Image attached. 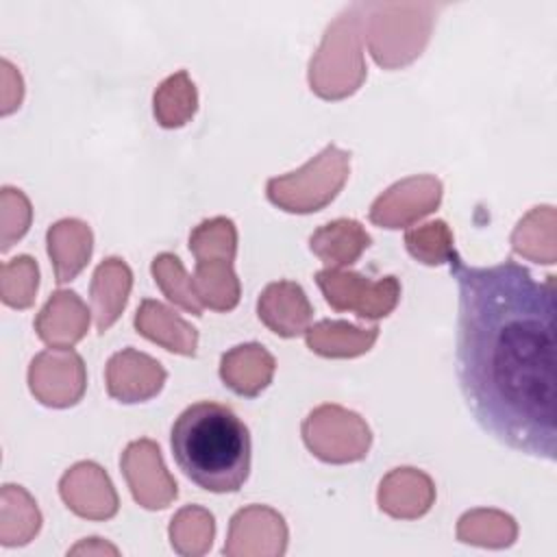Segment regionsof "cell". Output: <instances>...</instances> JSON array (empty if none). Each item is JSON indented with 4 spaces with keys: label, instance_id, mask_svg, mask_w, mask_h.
<instances>
[{
    "label": "cell",
    "instance_id": "cell-1",
    "mask_svg": "<svg viewBox=\"0 0 557 557\" xmlns=\"http://www.w3.org/2000/svg\"><path fill=\"white\" fill-rule=\"evenodd\" d=\"M455 370L466 407L500 444L555 461V276L535 281L507 259L476 268L455 252Z\"/></svg>",
    "mask_w": 557,
    "mask_h": 557
},
{
    "label": "cell",
    "instance_id": "cell-2",
    "mask_svg": "<svg viewBox=\"0 0 557 557\" xmlns=\"http://www.w3.org/2000/svg\"><path fill=\"white\" fill-rule=\"evenodd\" d=\"M170 446L183 474L207 492H237L250 474L248 426L226 405H189L172 424Z\"/></svg>",
    "mask_w": 557,
    "mask_h": 557
},
{
    "label": "cell",
    "instance_id": "cell-3",
    "mask_svg": "<svg viewBox=\"0 0 557 557\" xmlns=\"http://www.w3.org/2000/svg\"><path fill=\"white\" fill-rule=\"evenodd\" d=\"M435 2H361V26L368 50L385 70L405 67L416 61L429 44Z\"/></svg>",
    "mask_w": 557,
    "mask_h": 557
},
{
    "label": "cell",
    "instance_id": "cell-4",
    "mask_svg": "<svg viewBox=\"0 0 557 557\" xmlns=\"http://www.w3.org/2000/svg\"><path fill=\"white\" fill-rule=\"evenodd\" d=\"M361 2L344 9L324 30L309 61V87L322 100H344L366 81Z\"/></svg>",
    "mask_w": 557,
    "mask_h": 557
},
{
    "label": "cell",
    "instance_id": "cell-5",
    "mask_svg": "<svg viewBox=\"0 0 557 557\" xmlns=\"http://www.w3.org/2000/svg\"><path fill=\"white\" fill-rule=\"evenodd\" d=\"M350 174V152L329 144L302 168L274 176L265 185L268 200L287 213H313L331 205Z\"/></svg>",
    "mask_w": 557,
    "mask_h": 557
},
{
    "label": "cell",
    "instance_id": "cell-6",
    "mask_svg": "<svg viewBox=\"0 0 557 557\" xmlns=\"http://www.w3.org/2000/svg\"><path fill=\"white\" fill-rule=\"evenodd\" d=\"M302 442L324 463H355L366 459L372 431L359 413L324 403L302 420Z\"/></svg>",
    "mask_w": 557,
    "mask_h": 557
},
{
    "label": "cell",
    "instance_id": "cell-7",
    "mask_svg": "<svg viewBox=\"0 0 557 557\" xmlns=\"http://www.w3.org/2000/svg\"><path fill=\"white\" fill-rule=\"evenodd\" d=\"M315 283L335 311H352L361 320L387 318L400 300V281L394 274L370 278L352 270L324 268L315 272Z\"/></svg>",
    "mask_w": 557,
    "mask_h": 557
},
{
    "label": "cell",
    "instance_id": "cell-8",
    "mask_svg": "<svg viewBox=\"0 0 557 557\" xmlns=\"http://www.w3.org/2000/svg\"><path fill=\"white\" fill-rule=\"evenodd\" d=\"M30 394L46 407H74L87 389L83 357L72 348H48L28 366Z\"/></svg>",
    "mask_w": 557,
    "mask_h": 557
},
{
    "label": "cell",
    "instance_id": "cell-9",
    "mask_svg": "<svg viewBox=\"0 0 557 557\" xmlns=\"http://www.w3.org/2000/svg\"><path fill=\"white\" fill-rule=\"evenodd\" d=\"M442 181L433 174L407 176L389 185L370 207L372 224L381 228H405L433 213L442 202Z\"/></svg>",
    "mask_w": 557,
    "mask_h": 557
},
{
    "label": "cell",
    "instance_id": "cell-10",
    "mask_svg": "<svg viewBox=\"0 0 557 557\" xmlns=\"http://www.w3.org/2000/svg\"><path fill=\"white\" fill-rule=\"evenodd\" d=\"M120 468L135 503L144 509H165L178 496V485L168 472L159 446L148 437L135 440L124 448Z\"/></svg>",
    "mask_w": 557,
    "mask_h": 557
},
{
    "label": "cell",
    "instance_id": "cell-11",
    "mask_svg": "<svg viewBox=\"0 0 557 557\" xmlns=\"http://www.w3.org/2000/svg\"><path fill=\"white\" fill-rule=\"evenodd\" d=\"M287 548V524L265 505L239 509L228 524L222 553L228 557H281Z\"/></svg>",
    "mask_w": 557,
    "mask_h": 557
},
{
    "label": "cell",
    "instance_id": "cell-12",
    "mask_svg": "<svg viewBox=\"0 0 557 557\" xmlns=\"http://www.w3.org/2000/svg\"><path fill=\"white\" fill-rule=\"evenodd\" d=\"M59 494L72 513L87 520H109L120 509L109 474L94 461L74 463L61 476Z\"/></svg>",
    "mask_w": 557,
    "mask_h": 557
},
{
    "label": "cell",
    "instance_id": "cell-13",
    "mask_svg": "<svg viewBox=\"0 0 557 557\" xmlns=\"http://www.w3.org/2000/svg\"><path fill=\"white\" fill-rule=\"evenodd\" d=\"M165 379V368L150 355L135 348H122L111 355L104 368L109 396L126 405L150 400L163 389Z\"/></svg>",
    "mask_w": 557,
    "mask_h": 557
},
{
    "label": "cell",
    "instance_id": "cell-14",
    "mask_svg": "<svg viewBox=\"0 0 557 557\" xmlns=\"http://www.w3.org/2000/svg\"><path fill=\"white\" fill-rule=\"evenodd\" d=\"M259 320L278 337L302 335L313 318V307L296 281H274L263 287L257 300Z\"/></svg>",
    "mask_w": 557,
    "mask_h": 557
},
{
    "label": "cell",
    "instance_id": "cell-15",
    "mask_svg": "<svg viewBox=\"0 0 557 557\" xmlns=\"http://www.w3.org/2000/svg\"><path fill=\"white\" fill-rule=\"evenodd\" d=\"M89 309L72 289H57L35 318L37 337L50 348H72L89 329Z\"/></svg>",
    "mask_w": 557,
    "mask_h": 557
},
{
    "label": "cell",
    "instance_id": "cell-16",
    "mask_svg": "<svg viewBox=\"0 0 557 557\" xmlns=\"http://www.w3.org/2000/svg\"><path fill=\"white\" fill-rule=\"evenodd\" d=\"M376 500L383 513L398 520H416L433 507L435 483L418 468H394L383 476Z\"/></svg>",
    "mask_w": 557,
    "mask_h": 557
},
{
    "label": "cell",
    "instance_id": "cell-17",
    "mask_svg": "<svg viewBox=\"0 0 557 557\" xmlns=\"http://www.w3.org/2000/svg\"><path fill=\"white\" fill-rule=\"evenodd\" d=\"M131 287H133V272L128 263L120 257H107L94 270L91 285H89V300H91L96 331L100 335L109 331L126 309Z\"/></svg>",
    "mask_w": 557,
    "mask_h": 557
},
{
    "label": "cell",
    "instance_id": "cell-18",
    "mask_svg": "<svg viewBox=\"0 0 557 557\" xmlns=\"http://www.w3.org/2000/svg\"><path fill=\"white\" fill-rule=\"evenodd\" d=\"M46 244L54 281L63 285L76 278L89 263L94 252V233L83 220L63 218L48 228Z\"/></svg>",
    "mask_w": 557,
    "mask_h": 557
},
{
    "label": "cell",
    "instance_id": "cell-19",
    "mask_svg": "<svg viewBox=\"0 0 557 557\" xmlns=\"http://www.w3.org/2000/svg\"><path fill=\"white\" fill-rule=\"evenodd\" d=\"M274 357L257 342L239 344L222 355L220 379L237 396L255 398L259 396L274 376Z\"/></svg>",
    "mask_w": 557,
    "mask_h": 557
},
{
    "label": "cell",
    "instance_id": "cell-20",
    "mask_svg": "<svg viewBox=\"0 0 557 557\" xmlns=\"http://www.w3.org/2000/svg\"><path fill=\"white\" fill-rule=\"evenodd\" d=\"M135 329L141 337L159 344L161 348L194 357L198 348V331L183 320L172 307L146 298L135 313Z\"/></svg>",
    "mask_w": 557,
    "mask_h": 557
},
{
    "label": "cell",
    "instance_id": "cell-21",
    "mask_svg": "<svg viewBox=\"0 0 557 557\" xmlns=\"http://www.w3.org/2000/svg\"><path fill=\"white\" fill-rule=\"evenodd\" d=\"M372 244V237L363 228L361 222L350 218H337L320 228H315L309 237L311 252L333 270H344L352 265Z\"/></svg>",
    "mask_w": 557,
    "mask_h": 557
},
{
    "label": "cell",
    "instance_id": "cell-22",
    "mask_svg": "<svg viewBox=\"0 0 557 557\" xmlns=\"http://www.w3.org/2000/svg\"><path fill=\"white\" fill-rule=\"evenodd\" d=\"M379 337V326H357L344 320H320L305 331L307 348L326 359H352L366 355Z\"/></svg>",
    "mask_w": 557,
    "mask_h": 557
},
{
    "label": "cell",
    "instance_id": "cell-23",
    "mask_svg": "<svg viewBox=\"0 0 557 557\" xmlns=\"http://www.w3.org/2000/svg\"><path fill=\"white\" fill-rule=\"evenodd\" d=\"M555 207L540 205L533 207L513 228L511 233V248L520 257L553 265L557 259V244H555Z\"/></svg>",
    "mask_w": 557,
    "mask_h": 557
},
{
    "label": "cell",
    "instance_id": "cell-24",
    "mask_svg": "<svg viewBox=\"0 0 557 557\" xmlns=\"http://www.w3.org/2000/svg\"><path fill=\"white\" fill-rule=\"evenodd\" d=\"M191 287L202 307L213 311H231L237 307L242 296L239 278L233 270V261H196Z\"/></svg>",
    "mask_w": 557,
    "mask_h": 557
},
{
    "label": "cell",
    "instance_id": "cell-25",
    "mask_svg": "<svg viewBox=\"0 0 557 557\" xmlns=\"http://www.w3.org/2000/svg\"><path fill=\"white\" fill-rule=\"evenodd\" d=\"M198 109V91L185 70L168 76L152 96V111L163 128L185 126Z\"/></svg>",
    "mask_w": 557,
    "mask_h": 557
},
{
    "label": "cell",
    "instance_id": "cell-26",
    "mask_svg": "<svg viewBox=\"0 0 557 557\" xmlns=\"http://www.w3.org/2000/svg\"><path fill=\"white\" fill-rule=\"evenodd\" d=\"M41 529V513L37 503L22 485L2 487V524L0 542L2 546H24Z\"/></svg>",
    "mask_w": 557,
    "mask_h": 557
},
{
    "label": "cell",
    "instance_id": "cell-27",
    "mask_svg": "<svg viewBox=\"0 0 557 557\" xmlns=\"http://www.w3.org/2000/svg\"><path fill=\"white\" fill-rule=\"evenodd\" d=\"M518 537L516 520L498 509H472L457 522V540L485 548H507Z\"/></svg>",
    "mask_w": 557,
    "mask_h": 557
},
{
    "label": "cell",
    "instance_id": "cell-28",
    "mask_svg": "<svg viewBox=\"0 0 557 557\" xmlns=\"http://www.w3.org/2000/svg\"><path fill=\"white\" fill-rule=\"evenodd\" d=\"M215 537V520L209 509L185 505L170 522V544L183 557L205 555Z\"/></svg>",
    "mask_w": 557,
    "mask_h": 557
},
{
    "label": "cell",
    "instance_id": "cell-29",
    "mask_svg": "<svg viewBox=\"0 0 557 557\" xmlns=\"http://www.w3.org/2000/svg\"><path fill=\"white\" fill-rule=\"evenodd\" d=\"M150 272L154 276V283L159 285V289L163 292V296L174 302L176 307H181L183 311L191 313V315H202V305L194 294L191 287V276L187 274L183 261L172 255V252H161L152 259Z\"/></svg>",
    "mask_w": 557,
    "mask_h": 557
},
{
    "label": "cell",
    "instance_id": "cell-30",
    "mask_svg": "<svg viewBox=\"0 0 557 557\" xmlns=\"http://www.w3.org/2000/svg\"><path fill=\"white\" fill-rule=\"evenodd\" d=\"M189 250L196 257V261H233L237 252L235 222L224 215L202 220L189 233Z\"/></svg>",
    "mask_w": 557,
    "mask_h": 557
},
{
    "label": "cell",
    "instance_id": "cell-31",
    "mask_svg": "<svg viewBox=\"0 0 557 557\" xmlns=\"http://www.w3.org/2000/svg\"><path fill=\"white\" fill-rule=\"evenodd\" d=\"M407 252L424 265L448 263L455 250V237L444 220H433L422 226H413L405 233Z\"/></svg>",
    "mask_w": 557,
    "mask_h": 557
},
{
    "label": "cell",
    "instance_id": "cell-32",
    "mask_svg": "<svg viewBox=\"0 0 557 557\" xmlns=\"http://www.w3.org/2000/svg\"><path fill=\"white\" fill-rule=\"evenodd\" d=\"M39 287V268L33 257L20 255L2 265L0 296L2 302L13 309H26L35 302Z\"/></svg>",
    "mask_w": 557,
    "mask_h": 557
},
{
    "label": "cell",
    "instance_id": "cell-33",
    "mask_svg": "<svg viewBox=\"0 0 557 557\" xmlns=\"http://www.w3.org/2000/svg\"><path fill=\"white\" fill-rule=\"evenodd\" d=\"M33 209L28 198L13 187H2V250H9L30 226Z\"/></svg>",
    "mask_w": 557,
    "mask_h": 557
},
{
    "label": "cell",
    "instance_id": "cell-34",
    "mask_svg": "<svg viewBox=\"0 0 557 557\" xmlns=\"http://www.w3.org/2000/svg\"><path fill=\"white\" fill-rule=\"evenodd\" d=\"M78 553H111V555H117V548L102 542L100 537H87L83 540L81 544H76L74 548H70V555H78Z\"/></svg>",
    "mask_w": 557,
    "mask_h": 557
}]
</instances>
